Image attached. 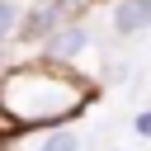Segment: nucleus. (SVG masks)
<instances>
[{
    "instance_id": "5",
    "label": "nucleus",
    "mask_w": 151,
    "mask_h": 151,
    "mask_svg": "<svg viewBox=\"0 0 151 151\" xmlns=\"http://www.w3.org/2000/svg\"><path fill=\"white\" fill-rule=\"evenodd\" d=\"M9 33H19V5H14V0H0V42H5Z\"/></svg>"
},
{
    "instance_id": "1",
    "label": "nucleus",
    "mask_w": 151,
    "mask_h": 151,
    "mask_svg": "<svg viewBox=\"0 0 151 151\" xmlns=\"http://www.w3.org/2000/svg\"><path fill=\"white\" fill-rule=\"evenodd\" d=\"M94 94L99 90L85 76H76L71 66H57L47 57L0 71V118L14 132H24V127H61V123L80 118L94 104Z\"/></svg>"
},
{
    "instance_id": "4",
    "label": "nucleus",
    "mask_w": 151,
    "mask_h": 151,
    "mask_svg": "<svg viewBox=\"0 0 151 151\" xmlns=\"http://www.w3.org/2000/svg\"><path fill=\"white\" fill-rule=\"evenodd\" d=\"M38 151H80V132H76L71 123H61V127H52V132L38 142Z\"/></svg>"
},
{
    "instance_id": "6",
    "label": "nucleus",
    "mask_w": 151,
    "mask_h": 151,
    "mask_svg": "<svg viewBox=\"0 0 151 151\" xmlns=\"http://www.w3.org/2000/svg\"><path fill=\"white\" fill-rule=\"evenodd\" d=\"M132 127H137V137H151V109H142V113H137V123H132Z\"/></svg>"
},
{
    "instance_id": "2",
    "label": "nucleus",
    "mask_w": 151,
    "mask_h": 151,
    "mask_svg": "<svg viewBox=\"0 0 151 151\" xmlns=\"http://www.w3.org/2000/svg\"><path fill=\"white\" fill-rule=\"evenodd\" d=\"M85 47H90V28H85V19L57 24V28L42 38V57H47V61H57V66H71Z\"/></svg>"
},
{
    "instance_id": "3",
    "label": "nucleus",
    "mask_w": 151,
    "mask_h": 151,
    "mask_svg": "<svg viewBox=\"0 0 151 151\" xmlns=\"http://www.w3.org/2000/svg\"><path fill=\"white\" fill-rule=\"evenodd\" d=\"M151 28V0H113V33L132 38Z\"/></svg>"
}]
</instances>
